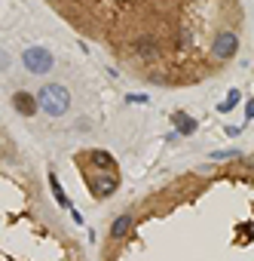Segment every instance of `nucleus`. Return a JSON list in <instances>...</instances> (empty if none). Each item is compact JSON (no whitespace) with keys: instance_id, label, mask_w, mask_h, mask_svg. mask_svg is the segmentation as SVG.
Wrapping results in <instances>:
<instances>
[{"instance_id":"obj_4","label":"nucleus","mask_w":254,"mask_h":261,"mask_svg":"<svg viewBox=\"0 0 254 261\" xmlns=\"http://www.w3.org/2000/svg\"><path fill=\"white\" fill-rule=\"evenodd\" d=\"M15 108H19V114H34V108H37V101H34L28 92H19V95H15Z\"/></svg>"},{"instance_id":"obj_3","label":"nucleus","mask_w":254,"mask_h":261,"mask_svg":"<svg viewBox=\"0 0 254 261\" xmlns=\"http://www.w3.org/2000/svg\"><path fill=\"white\" fill-rule=\"evenodd\" d=\"M25 65L31 68L34 74H43V71H49V56L43 49H28L25 52Z\"/></svg>"},{"instance_id":"obj_1","label":"nucleus","mask_w":254,"mask_h":261,"mask_svg":"<svg viewBox=\"0 0 254 261\" xmlns=\"http://www.w3.org/2000/svg\"><path fill=\"white\" fill-rule=\"evenodd\" d=\"M153 83L196 80L242 49V0H46Z\"/></svg>"},{"instance_id":"obj_2","label":"nucleus","mask_w":254,"mask_h":261,"mask_svg":"<svg viewBox=\"0 0 254 261\" xmlns=\"http://www.w3.org/2000/svg\"><path fill=\"white\" fill-rule=\"evenodd\" d=\"M40 104H43V111L52 114V117H62L67 108H70V95L64 86H46V89L40 92Z\"/></svg>"}]
</instances>
